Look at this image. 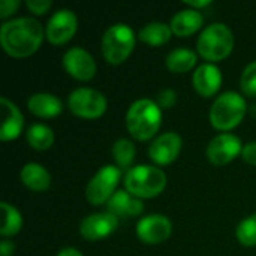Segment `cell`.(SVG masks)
Instances as JSON below:
<instances>
[{
    "mask_svg": "<svg viewBox=\"0 0 256 256\" xmlns=\"http://www.w3.org/2000/svg\"><path fill=\"white\" fill-rule=\"evenodd\" d=\"M45 39L42 24L30 16L4 21L0 27V45L3 51L14 58L33 56Z\"/></svg>",
    "mask_w": 256,
    "mask_h": 256,
    "instance_id": "obj_1",
    "label": "cell"
},
{
    "mask_svg": "<svg viewBox=\"0 0 256 256\" xmlns=\"http://www.w3.org/2000/svg\"><path fill=\"white\" fill-rule=\"evenodd\" d=\"M126 129L136 141L154 140L162 124V110L153 99H138L126 112Z\"/></svg>",
    "mask_w": 256,
    "mask_h": 256,
    "instance_id": "obj_2",
    "label": "cell"
},
{
    "mask_svg": "<svg viewBox=\"0 0 256 256\" xmlns=\"http://www.w3.org/2000/svg\"><path fill=\"white\" fill-rule=\"evenodd\" d=\"M198 54L207 63L225 60L234 50L232 30L224 22H212L200 33L196 40Z\"/></svg>",
    "mask_w": 256,
    "mask_h": 256,
    "instance_id": "obj_3",
    "label": "cell"
},
{
    "mask_svg": "<svg viewBox=\"0 0 256 256\" xmlns=\"http://www.w3.org/2000/svg\"><path fill=\"white\" fill-rule=\"evenodd\" d=\"M166 183V174L156 165H136L124 176V189L140 200L159 196Z\"/></svg>",
    "mask_w": 256,
    "mask_h": 256,
    "instance_id": "obj_4",
    "label": "cell"
},
{
    "mask_svg": "<svg viewBox=\"0 0 256 256\" xmlns=\"http://www.w3.org/2000/svg\"><path fill=\"white\" fill-rule=\"evenodd\" d=\"M248 111L246 99L237 92H224L219 94L210 108V123L220 132H230L237 128Z\"/></svg>",
    "mask_w": 256,
    "mask_h": 256,
    "instance_id": "obj_5",
    "label": "cell"
},
{
    "mask_svg": "<svg viewBox=\"0 0 256 256\" xmlns=\"http://www.w3.org/2000/svg\"><path fill=\"white\" fill-rule=\"evenodd\" d=\"M136 34L132 27L124 22H116L110 26L102 36L100 50L104 58L110 64H122L134 52L136 44Z\"/></svg>",
    "mask_w": 256,
    "mask_h": 256,
    "instance_id": "obj_6",
    "label": "cell"
},
{
    "mask_svg": "<svg viewBox=\"0 0 256 256\" xmlns=\"http://www.w3.org/2000/svg\"><path fill=\"white\" fill-rule=\"evenodd\" d=\"M68 108L69 111L86 120H94L102 117L106 112L108 100L104 93L96 88L90 87H80L75 88L68 98Z\"/></svg>",
    "mask_w": 256,
    "mask_h": 256,
    "instance_id": "obj_7",
    "label": "cell"
},
{
    "mask_svg": "<svg viewBox=\"0 0 256 256\" xmlns=\"http://www.w3.org/2000/svg\"><path fill=\"white\" fill-rule=\"evenodd\" d=\"M122 170L116 165H104L88 180L86 186V200L92 206H104L117 192Z\"/></svg>",
    "mask_w": 256,
    "mask_h": 256,
    "instance_id": "obj_8",
    "label": "cell"
},
{
    "mask_svg": "<svg viewBox=\"0 0 256 256\" xmlns=\"http://www.w3.org/2000/svg\"><path fill=\"white\" fill-rule=\"evenodd\" d=\"M242 150H243V142L237 135L230 132H222L214 138H212V141L207 146L206 154L213 165L224 166L231 164L237 156H242Z\"/></svg>",
    "mask_w": 256,
    "mask_h": 256,
    "instance_id": "obj_9",
    "label": "cell"
},
{
    "mask_svg": "<svg viewBox=\"0 0 256 256\" xmlns=\"http://www.w3.org/2000/svg\"><path fill=\"white\" fill-rule=\"evenodd\" d=\"M78 28V18L70 9H58L54 12L45 27V38L52 45H63L69 42Z\"/></svg>",
    "mask_w": 256,
    "mask_h": 256,
    "instance_id": "obj_10",
    "label": "cell"
},
{
    "mask_svg": "<svg viewBox=\"0 0 256 256\" xmlns=\"http://www.w3.org/2000/svg\"><path fill=\"white\" fill-rule=\"evenodd\" d=\"M62 63L68 75H70L76 81H90L98 72L96 60L87 50L81 46L69 48L63 54Z\"/></svg>",
    "mask_w": 256,
    "mask_h": 256,
    "instance_id": "obj_11",
    "label": "cell"
},
{
    "mask_svg": "<svg viewBox=\"0 0 256 256\" xmlns=\"http://www.w3.org/2000/svg\"><path fill=\"white\" fill-rule=\"evenodd\" d=\"M183 138L174 132H164L158 135L148 146V156L158 166H165L172 164L182 153Z\"/></svg>",
    "mask_w": 256,
    "mask_h": 256,
    "instance_id": "obj_12",
    "label": "cell"
},
{
    "mask_svg": "<svg viewBox=\"0 0 256 256\" xmlns=\"http://www.w3.org/2000/svg\"><path fill=\"white\" fill-rule=\"evenodd\" d=\"M118 218L110 212L92 213L80 224V236L87 242H100L116 232L118 226Z\"/></svg>",
    "mask_w": 256,
    "mask_h": 256,
    "instance_id": "obj_13",
    "label": "cell"
},
{
    "mask_svg": "<svg viewBox=\"0 0 256 256\" xmlns=\"http://www.w3.org/2000/svg\"><path fill=\"white\" fill-rule=\"evenodd\" d=\"M172 232L171 220L164 214H148L136 224V237L146 244L165 243Z\"/></svg>",
    "mask_w": 256,
    "mask_h": 256,
    "instance_id": "obj_14",
    "label": "cell"
},
{
    "mask_svg": "<svg viewBox=\"0 0 256 256\" xmlns=\"http://www.w3.org/2000/svg\"><path fill=\"white\" fill-rule=\"evenodd\" d=\"M222 80V72L216 63H202L192 75V86L200 96L212 98L220 90Z\"/></svg>",
    "mask_w": 256,
    "mask_h": 256,
    "instance_id": "obj_15",
    "label": "cell"
},
{
    "mask_svg": "<svg viewBox=\"0 0 256 256\" xmlns=\"http://www.w3.org/2000/svg\"><path fill=\"white\" fill-rule=\"evenodd\" d=\"M3 122L0 128V140L2 141H14L16 140L24 128V116L21 110L8 98H0Z\"/></svg>",
    "mask_w": 256,
    "mask_h": 256,
    "instance_id": "obj_16",
    "label": "cell"
},
{
    "mask_svg": "<svg viewBox=\"0 0 256 256\" xmlns=\"http://www.w3.org/2000/svg\"><path fill=\"white\" fill-rule=\"evenodd\" d=\"M106 212L112 213L118 219L135 218L144 212V204L142 200L130 195L126 189H120L106 202Z\"/></svg>",
    "mask_w": 256,
    "mask_h": 256,
    "instance_id": "obj_17",
    "label": "cell"
},
{
    "mask_svg": "<svg viewBox=\"0 0 256 256\" xmlns=\"http://www.w3.org/2000/svg\"><path fill=\"white\" fill-rule=\"evenodd\" d=\"M27 108L28 111L40 118H54L62 114L63 111V104L62 100L52 94V93H33L27 99Z\"/></svg>",
    "mask_w": 256,
    "mask_h": 256,
    "instance_id": "obj_18",
    "label": "cell"
},
{
    "mask_svg": "<svg viewBox=\"0 0 256 256\" xmlns=\"http://www.w3.org/2000/svg\"><path fill=\"white\" fill-rule=\"evenodd\" d=\"M204 22V16L200 10L195 9H182L178 10L170 22V27L172 30V34L180 38H188L194 33H196Z\"/></svg>",
    "mask_w": 256,
    "mask_h": 256,
    "instance_id": "obj_19",
    "label": "cell"
},
{
    "mask_svg": "<svg viewBox=\"0 0 256 256\" xmlns=\"http://www.w3.org/2000/svg\"><path fill=\"white\" fill-rule=\"evenodd\" d=\"M21 183L33 192H45L51 186V174L45 166L36 162L26 164L20 171Z\"/></svg>",
    "mask_w": 256,
    "mask_h": 256,
    "instance_id": "obj_20",
    "label": "cell"
},
{
    "mask_svg": "<svg viewBox=\"0 0 256 256\" xmlns=\"http://www.w3.org/2000/svg\"><path fill=\"white\" fill-rule=\"evenodd\" d=\"M171 36H172V30L170 24L162 21H152L138 32V39L150 46L165 45L166 42H170Z\"/></svg>",
    "mask_w": 256,
    "mask_h": 256,
    "instance_id": "obj_21",
    "label": "cell"
},
{
    "mask_svg": "<svg viewBox=\"0 0 256 256\" xmlns=\"http://www.w3.org/2000/svg\"><path fill=\"white\" fill-rule=\"evenodd\" d=\"M196 52L189 48H176L165 57V66L172 74H186L196 64Z\"/></svg>",
    "mask_w": 256,
    "mask_h": 256,
    "instance_id": "obj_22",
    "label": "cell"
},
{
    "mask_svg": "<svg viewBox=\"0 0 256 256\" xmlns=\"http://www.w3.org/2000/svg\"><path fill=\"white\" fill-rule=\"evenodd\" d=\"M26 140L33 150L45 152L54 144V132L50 126L44 123H34L27 129Z\"/></svg>",
    "mask_w": 256,
    "mask_h": 256,
    "instance_id": "obj_23",
    "label": "cell"
},
{
    "mask_svg": "<svg viewBox=\"0 0 256 256\" xmlns=\"http://www.w3.org/2000/svg\"><path fill=\"white\" fill-rule=\"evenodd\" d=\"M2 208V226H0V236L3 238H9L16 236L22 228V216L21 213L9 202L3 201L0 204Z\"/></svg>",
    "mask_w": 256,
    "mask_h": 256,
    "instance_id": "obj_24",
    "label": "cell"
},
{
    "mask_svg": "<svg viewBox=\"0 0 256 256\" xmlns=\"http://www.w3.org/2000/svg\"><path fill=\"white\" fill-rule=\"evenodd\" d=\"M111 154H112V159H114V165L117 168H120L122 171L123 170H130L134 160H135V156H136V148H135V144L128 140V138H118L114 144H112V148H111Z\"/></svg>",
    "mask_w": 256,
    "mask_h": 256,
    "instance_id": "obj_25",
    "label": "cell"
},
{
    "mask_svg": "<svg viewBox=\"0 0 256 256\" xmlns=\"http://www.w3.org/2000/svg\"><path fill=\"white\" fill-rule=\"evenodd\" d=\"M236 237L238 243L246 248L256 246V213L248 216L237 225Z\"/></svg>",
    "mask_w": 256,
    "mask_h": 256,
    "instance_id": "obj_26",
    "label": "cell"
},
{
    "mask_svg": "<svg viewBox=\"0 0 256 256\" xmlns=\"http://www.w3.org/2000/svg\"><path fill=\"white\" fill-rule=\"evenodd\" d=\"M240 88L243 94L249 98H256V60L250 62L242 72Z\"/></svg>",
    "mask_w": 256,
    "mask_h": 256,
    "instance_id": "obj_27",
    "label": "cell"
},
{
    "mask_svg": "<svg viewBox=\"0 0 256 256\" xmlns=\"http://www.w3.org/2000/svg\"><path fill=\"white\" fill-rule=\"evenodd\" d=\"M156 104L160 110H171L177 104V93L172 88H164L156 96Z\"/></svg>",
    "mask_w": 256,
    "mask_h": 256,
    "instance_id": "obj_28",
    "label": "cell"
},
{
    "mask_svg": "<svg viewBox=\"0 0 256 256\" xmlns=\"http://www.w3.org/2000/svg\"><path fill=\"white\" fill-rule=\"evenodd\" d=\"M51 0H27L26 6L33 15H44L51 9Z\"/></svg>",
    "mask_w": 256,
    "mask_h": 256,
    "instance_id": "obj_29",
    "label": "cell"
},
{
    "mask_svg": "<svg viewBox=\"0 0 256 256\" xmlns=\"http://www.w3.org/2000/svg\"><path fill=\"white\" fill-rule=\"evenodd\" d=\"M21 6L20 0H2L0 2V18L6 20L10 15H14Z\"/></svg>",
    "mask_w": 256,
    "mask_h": 256,
    "instance_id": "obj_30",
    "label": "cell"
},
{
    "mask_svg": "<svg viewBox=\"0 0 256 256\" xmlns=\"http://www.w3.org/2000/svg\"><path fill=\"white\" fill-rule=\"evenodd\" d=\"M242 159L252 165L256 166V141H250L248 144L243 146V150H242Z\"/></svg>",
    "mask_w": 256,
    "mask_h": 256,
    "instance_id": "obj_31",
    "label": "cell"
},
{
    "mask_svg": "<svg viewBox=\"0 0 256 256\" xmlns=\"http://www.w3.org/2000/svg\"><path fill=\"white\" fill-rule=\"evenodd\" d=\"M14 252H15V244L8 238L2 240V243H0V256H12Z\"/></svg>",
    "mask_w": 256,
    "mask_h": 256,
    "instance_id": "obj_32",
    "label": "cell"
},
{
    "mask_svg": "<svg viewBox=\"0 0 256 256\" xmlns=\"http://www.w3.org/2000/svg\"><path fill=\"white\" fill-rule=\"evenodd\" d=\"M190 9H195V10H200V9H202V8H207L208 4H212V0H198V2H190V0H188V2H184Z\"/></svg>",
    "mask_w": 256,
    "mask_h": 256,
    "instance_id": "obj_33",
    "label": "cell"
},
{
    "mask_svg": "<svg viewBox=\"0 0 256 256\" xmlns=\"http://www.w3.org/2000/svg\"><path fill=\"white\" fill-rule=\"evenodd\" d=\"M57 256H84L78 249H75V248H64V249H62Z\"/></svg>",
    "mask_w": 256,
    "mask_h": 256,
    "instance_id": "obj_34",
    "label": "cell"
}]
</instances>
